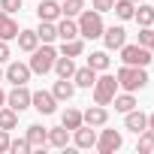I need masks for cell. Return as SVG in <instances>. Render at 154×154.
<instances>
[{
    "instance_id": "6da1fadb",
    "label": "cell",
    "mask_w": 154,
    "mask_h": 154,
    "mask_svg": "<svg viewBox=\"0 0 154 154\" xmlns=\"http://www.w3.org/2000/svg\"><path fill=\"white\" fill-rule=\"evenodd\" d=\"M115 79H118V88H121V91L136 94V91H142V88L148 85V72H145V66H130V63H121V69L115 72Z\"/></svg>"
},
{
    "instance_id": "7a4b0ae2",
    "label": "cell",
    "mask_w": 154,
    "mask_h": 154,
    "mask_svg": "<svg viewBox=\"0 0 154 154\" xmlns=\"http://www.w3.org/2000/svg\"><path fill=\"white\" fill-rule=\"evenodd\" d=\"M54 57H57V48H54L51 42H42V45H36V48L30 51V60H27V66H30V72H36V75H45V72H51V66H54Z\"/></svg>"
},
{
    "instance_id": "3957f363",
    "label": "cell",
    "mask_w": 154,
    "mask_h": 154,
    "mask_svg": "<svg viewBox=\"0 0 154 154\" xmlns=\"http://www.w3.org/2000/svg\"><path fill=\"white\" fill-rule=\"evenodd\" d=\"M79 36H85V39H100L103 36V12H97V9H82L79 12Z\"/></svg>"
},
{
    "instance_id": "277c9868",
    "label": "cell",
    "mask_w": 154,
    "mask_h": 154,
    "mask_svg": "<svg viewBox=\"0 0 154 154\" xmlns=\"http://www.w3.org/2000/svg\"><path fill=\"white\" fill-rule=\"evenodd\" d=\"M94 103H100V106H112V97L118 94V79L115 75H109V72H103V75H97V82H94Z\"/></svg>"
},
{
    "instance_id": "5b68a950",
    "label": "cell",
    "mask_w": 154,
    "mask_h": 154,
    "mask_svg": "<svg viewBox=\"0 0 154 154\" xmlns=\"http://www.w3.org/2000/svg\"><path fill=\"white\" fill-rule=\"evenodd\" d=\"M118 51H121V63H130V66H148V63L154 60L151 48H145V45H139V42H136V45H127V42H124Z\"/></svg>"
},
{
    "instance_id": "8992f818",
    "label": "cell",
    "mask_w": 154,
    "mask_h": 154,
    "mask_svg": "<svg viewBox=\"0 0 154 154\" xmlns=\"http://www.w3.org/2000/svg\"><path fill=\"white\" fill-rule=\"evenodd\" d=\"M124 145V136H121V130H100V136H97V151L100 154H115L118 148Z\"/></svg>"
},
{
    "instance_id": "52a82bcc",
    "label": "cell",
    "mask_w": 154,
    "mask_h": 154,
    "mask_svg": "<svg viewBox=\"0 0 154 154\" xmlns=\"http://www.w3.org/2000/svg\"><path fill=\"white\" fill-rule=\"evenodd\" d=\"M30 109H36L39 115H54L57 112V100L51 91H33L30 94Z\"/></svg>"
},
{
    "instance_id": "ba28073f",
    "label": "cell",
    "mask_w": 154,
    "mask_h": 154,
    "mask_svg": "<svg viewBox=\"0 0 154 154\" xmlns=\"http://www.w3.org/2000/svg\"><path fill=\"white\" fill-rule=\"evenodd\" d=\"M30 94L33 91H27V85H12V91L6 94V106H12L21 115L24 109H30Z\"/></svg>"
},
{
    "instance_id": "9c48e42d",
    "label": "cell",
    "mask_w": 154,
    "mask_h": 154,
    "mask_svg": "<svg viewBox=\"0 0 154 154\" xmlns=\"http://www.w3.org/2000/svg\"><path fill=\"white\" fill-rule=\"evenodd\" d=\"M30 75H33V72H30V66H27V63H21V60H12V63L3 69V79H6V82H12V85H27V82H30Z\"/></svg>"
},
{
    "instance_id": "30bf717a",
    "label": "cell",
    "mask_w": 154,
    "mask_h": 154,
    "mask_svg": "<svg viewBox=\"0 0 154 154\" xmlns=\"http://www.w3.org/2000/svg\"><path fill=\"white\" fill-rule=\"evenodd\" d=\"M103 45H106V51H115V48H121L124 42H127V30L121 27V24H112V27H103Z\"/></svg>"
},
{
    "instance_id": "8fae6325",
    "label": "cell",
    "mask_w": 154,
    "mask_h": 154,
    "mask_svg": "<svg viewBox=\"0 0 154 154\" xmlns=\"http://www.w3.org/2000/svg\"><path fill=\"white\" fill-rule=\"evenodd\" d=\"M82 121L91 124V127H106V121H109V109L100 106V103H94V106H88V109L82 112Z\"/></svg>"
},
{
    "instance_id": "7c38bea8",
    "label": "cell",
    "mask_w": 154,
    "mask_h": 154,
    "mask_svg": "<svg viewBox=\"0 0 154 154\" xmlns=\"http://www.w3.org/2000/svg\"><path fill=\"white\" fill-rule=\"evenodd\" d=\"M72 142H75V148H94V145H97V130H94L91 124L75 127V130H72Z\"/></svg>"
},
{
    "instance_id": "4fadbf2b",
    "label": "cell",
    "mask_w": 154,
    "mask_h": 154,
    "mask_svg": "<svg viewBox=\"0 0 154 154\" xmlns=\"http://www.w3.org/2000/svg\"><path fill=\"white\" fill-rule=\"evenodd\" d=\"M124 127L139 136V133L148 127V115H145L142 109H130V112H124Z\"/></svg>"
},
{
    "instance_id": "5bb4252c",
    "label": "cell",
    "mask_w": 154,
    "mask_h": 154,
    "mask_svg": "<svg viewBox=\"0 0 154 154\" xmlns=\"http://www.w3.org/2000/svg\"><path fill=\"white\" fill-rule=\"evenodd\" d=\"M36 15H39V21H57L60 18V0H39Z\"/></svg>"
},
{
    "instance_id": "9a60e30c",
    "label": "cell",
    "mask_w": 154,
    "mask_h": 154,
    "mask_svg": "<svg viewBox=\"0 0 154 154\" xmlns=\"http://www.w3.org/2000/svg\"><path fill=\"white\" fill-rule=\"evenodd\" d=\"M94 82H97V72H94L88 63H85V66H79V69L72 72V85H75V88H85V91H91V88H94Z\"/></svg>"
},
{
    "instance_id": "2e32d148",
    "label": "cell",
    "mask_w": 154,
    "mask_h": 154,
    "mask_svg": "<svg viewBox=\"0 0 154 154\" xmlns=\"http://www.w3.org/2000/svg\"><path fill=\"white\" fill-rule=\"evenodd\" d=\"M54 24H57V39H60V42H66V39H75V36H79V24H75V18L60 15Z\"/></svg>"
},
{
    "instance_id": "e0dca14e",
    "label": "cell",
    "mask_w": 154,
    "mask_h": 154,
    "mask_svg": "<svg viewBox=\"0 0 154 154\" xmlns=\"http://www.w3.org/2000/svg\"><path fill=\"white\" fill-rule=\"evenodd\" d=\"M51 94H54L57 103H69V100L75 97V85H72V79H57L54 88H51Z\"/></svg>"
},
{
    "instance_id": "ac0fdd59",
    "label": "cell",
    "mask_w": 154,
    "mask_h": 154,
    "mask_svg": "<svg viewBox=\"0 0 154 154\" xmlns=\"http://www.w3.org/2000/svg\"><path fill=\"white\" fill-rule=\"evenodd\" d=\"M24 136H27L30 148H45L48 145V127H42V124H30Z\"/></svg>"
},
{
    "instance_id": "d6986e66",
    "label": "cell",
    "mask_w": 154,
    "mask_h": 154,
    "mask_svg": "<svg viewBox=\"0 0 154 154\" xmlns=\"http://www.w3.org/2000/svg\"><path fill=\"white\" fill-rule=\"evenodd\" d=\"M18 36V21L9 15V12H3V9H0V39H15Z\"/></svg>"
},
{
    "instance_id": "ffe728a7",
    "label": "cell",
    "mask_w": 154,
    "mask_h": 154,
    "mask_svg": "<svg viewBox=\"0 0 154 154\" xmlns=\"http://www.w3.org/2000/svg\"><path fill=\"white\" fill-rule=\"evenodd\" d=\"M51 69L57 72V79H72V72H75V63H72V57H66V54H57Z\"/></svg>"
},
{
    "instance_id": "44dd1931",
    "label": "cell",
    "mask_w": 154,
    "mask_h": 154,
    "mask_svg": "<svg viewBox=\"0 0 154 154\" xmlns=\"http://www.w3.org/2000/svg\"><path fill=\"white\" fill-rule=\"evenodd\" d=\"M112 106H115V112H130V109H136L139 103H136V94H130V91H124V94H115L112 97Z\"/></svg>"
},
{
    "instance_id": "7402d4cb",
    "label": "cell",
    "mask_w": 154,
    "mask_h": 154,
    "mask_svg": "<svg viewBox=\"0 0 154 154\" xmlns=\"http://www.w3.org/2000/svg\"><path fill=\"white\" fill-rule=\"evenodd\" d=\"M60 124H63V127H66V130L72 133L75 127H82L85 121H82V112H79V109H72V106H66V109L60 112Z\"/></svg>"
},
{
    "instance_id": "603a6c76",
    "label": "cell",
    "mask_w": 154,
    "mask_h": 154,
    "mask_svg": "<svg viewBox=\"0 0 154 154\" xmlns=\"http://www.w3.org/2000/svg\"><path fill=\"white\" fill-rule=\"evenodd\" d=\"M69 142V130L60 124V127H48V145L51 148H66Z\"/></svg>"
},
{
    "instance_id": "cb8c5ba5",
    "label": "cell",
    "mask_w": 154,
    "mask_h": 154,
    "mask_svg": "<svg viewBox=\"0 0 154 154\" xmlns=\"http://www.w3.org/2000/svg\"><path fill=\"white\" fill-rule=\"evenodd\" d=\"M15 39H18V48H21V51H27V54H30V51L39 45L36 30H18V36H15Z\"/></svg>"
},
{
    "instance_id": "d4e9b609",
    "label": "cell",
    "mask_w": 154,
    "mask_h": 154,
    "mask_svg": "<svg viewBox=\"0 0 154 154\" xmlns=\"http://www.w3.org/2000/svg\"><path fill=\"white\" fill-rule=\"evenodd\" d=\"M109 63H112L109 51H91V57H88V66H91L94 72H106V69H109Z\"/></svg>"
},
{
    "instance_id": "484cf974",
    "label": "cell",
    "mask_w": 154,
    "mask_h": 154,
    "mask_svg": "<svg viewBox=\"0 0 154 154\" xmlns=\"http://www.w3.org/2000/svg\"><path fill=\"white\" fill-rule=\"evenodd\" d=\"M18 127V112L12 106H0V130H15Z\"/></svg>"
},
{
    "instance_id": "4316f807",
    "label": "cell",
    "mask_w": 154,
    "mask_h": 154,
    "mask_svg": "<svg viewBox=\"0 0 154 154\" xmlns=\"http://www.w3.org/2000/svg\"><path fill=\"white\" fill-rule=\"evenodd\" d=\"M133 18H136V24H139V27H151V24H154V6L139 3V9L133 12Z\"/></svg>"
},
{
    "instance_id": "83f0119b",
    "label": "cell",
    "mask_w": 154,
    "mask_h": 154,
    "mask_svg": "<svg viewBox=\"0 0 154 154\" xmlns=\"http://www.w3.org/2000/svg\"><path fill=\"white\" fill-rule=\"evenodd\" d=\"M112 12H115L121 21H130V18H133V12H136V3H133V0H115Z\"/></svg>"
},
{
    "instance_id": "f1b7e54d",
    "label": "cell",
    "mask_w": 154,
    "mask_h": 154,
    "mask_svg": "<svg viewBox=\"0 0 154 154\" xmlns=\"http://www.w3.org/2000/svg\"><path fill=\"white\" fill-rule=\"evenodd\" d=\"M36 36H39V42H54L57 39V24L54 21H39Z\"/></svg>"
},
{
    "instance_id": "f546056e",
    "label": "cell",
    "mask_w": 154,
    "mask_h": 154,
    "mask_svg": "<svg viewBox=\"0 0 154 154\" xmlns=\"http://www.w3.org/2000/svg\"><path fill=\"white\" fill-rule=\"evenodd\" d=\"M85 51V42L79 39V36H75V39H66V42H60V51L57 54H66V57H79Z\"/></svg>"
},
{
    "instance_id": "4dcf8cb0",
    "label": "cell",
    "mask_w": 154,
    "mask_h": 154,
    "mask_svg": "<svg viewBox=\"0 0 154 154\" xmlns=\"http://www.w3.org/2000/svg\"><path fill=\"white\" fill-rule=\"evenodd\" d=\"M82 9H85V0H60V15L66 18H79Z\"/></svg>"
},
{
    "instance_id": "1f68e13d",
    "label": "cell",
    "mask_w": 154,
    "mask_h": 154,
    "mask_svg": "<svg viewBox=\"0 0 154 154\" xmlns=\"http://www.w3.org/2000/svg\"><path fill=\"white\" fill-rule=\"evenodd\" d=\"M136 151H142V154H148V151H154V130H142L139 133V142H136Z\"/></svg>"
},
{
    "instance_id": "d6a6232c",
    "label": "cell",
    "mask_w": 154,
    "mask_h": 154,
    "mask_svg": "<svg viewBox=\"0 0 154 154\" xmlns=\"http://www.w3.org/2000/svg\"><path fill=\"white\" fill-rule=\"evenodd\" d=\"M9 151H12V154H27V151H33V148H30L27 136H21V139H9Z\"/></svg>"
},
{
    "instance_id": "836d02e7",
    "label": "cell",
    "mask_w": 154,
    "mask_h": 154,
    "mask_svg": "<svg viewBox=\"0 0 154 154\" xmlns=\"http://www.w3.org/2000/svg\"><path fill=\"white\" fill-rule=\"evenodd\" d=\"M151 42H154V27H139V45L151 48Z\"/></svg>"
},
{
    "instance_id": "e575fe53",
    "label": "cell",
    "mask_w": 154,
    "mask_h": 154,
    "mask_svg": "<svg viewBox=\"0 0 154 154\" xmlns=\"http://www.w3.org/2000/svg\"><path fill=\"white\" fill-rule=\"evenodd\" d=\"M112 6H115V0H91V9L97 12H112Z\"/></svg>"
},
{
    "instance_id": "d590c367",
    "label": "cell",
    "mask_w": 154,
    "mask_h": 154,
    "mask_svg": "<svg viewBox=\"0 0 154 154\" xmlns=\"http://www.w3.org/2000/svg\"><path fill=\"white\" fill-rule=\"evenodd\" d=\"M0 9L12 15V12H18V9H21V0H0Z\"/></svg>"
},
{
    "instance_id": "8d00e7d4",
    "label": "cell",
    "mask_w": 154,
    "mask_h": 154,
    "mask_svg": "<svg viewBox=\"0 0 154 154\" xmlns=\"http://www.w3.org/2000/svg\"><path fill=\"white\" fill-rule=\"evenodd\" d=\"M9 151V130H0V154Z\"/></svg>"
},
{
    "instance_id": "74e56055",
    "label": "cell",
    "mask_w": 154,
    "mask_h": 154,
    "mask_svg": "<svg viewBox=\"0 0 154 154\" xmlns=\"http://www.w3.org/2000/svg\"><path fill=\"white\" fill-rule=\"evenodd\" d=\"M6 60H9V42L0 39V63H6Z\"/></svg>"
},
{
    "instance_id": "f35d334b",
    "label": "cell",
    "mask_w": 154,
    "mask_h": 154,
    "mask_svg": "<svg viewBox=\"0 0 154 154\" xmlns=\"http://www.w3.org/2000/svg\"><path fill=\"white\" fill-rule=\"evenodd\" d=\"M148 130H154V112L148 115Z\"/></svg>"
},
{
    "instance_id": "ab89813d",
    "label": "cell",
    "mask_w": 154,
    "mask_h": 154,
    "mask_svg": "<svg viewBox=\"0 0 154 154\" xmlns=\"http://www.w3.org/2000/svg\"><path fill=\"white\" fill-rule=\"evenodd\" d=\"M0 106H6V94L3 91H0Z\"/></svg>"
},
{
    "instance_id": "60d3db41",
    "label": "cell",
    "mask_w": 154,
    "mask_h": 154,
    "mask_svg": "<svg viewBox=\"0 0 154 154\" xmlns=\"http://www.w3.org/2000/svg\"><path fill=\"white\" fill-rule=\"evenodd\" d=\"M0 82H3V69H0Z\"/></svg>"
},
{
    "instance_id": "b9f144b4",
    "label": "cell",
    "mask_w": 154,
    "mask_h": 154,
    "mask_svg": "<svg viewBox=\"0 0 154 154\" xmlns=\"http://www.w3.org/2000/svg\"><path fill=\"white\" fill-rule=\"evenodd\" d=\"M151 54H154V42H151Z\"/></svg>"
},
{
    "instance_id": "7bdbcfd3",
    "label": "cell",
    "mask_w": 154,
    "mask_h": 154,
    "mask_svg": "<svg viewBox=\"0 0 154 154\" xmlns=\"http://www.w3.org/2000/svg\"><path fill=\"white\" fill-rule=\"evenodd\" d=\"M133 3H142V0H133Z\"/></svg>"
},
{
    "instance_id": "ee69618b",
    "label": "cell",
    "mask_w": 154,
    "mask_h": 154,
    "mask_svg": "<svg viewBox=\"0 0 154 154\" xmlns=\"http://www.w3.org/2000/svg\"><path fill=\"white\" fill-rule=\"evenodd\" d=\"M151 27H154V24H151Z\"/></svg>"
}]
</instances>
